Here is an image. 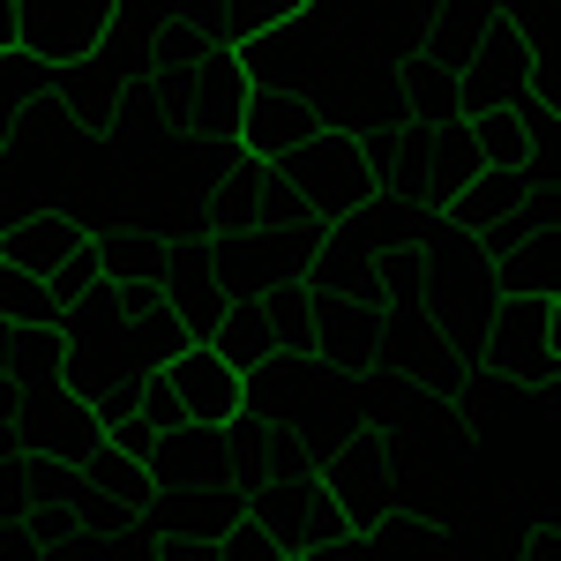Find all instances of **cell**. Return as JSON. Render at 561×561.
I'll use <instances>...</instances> for the list:
<instances>
[{
  "instance_id": "6da1fadb",
  "label": "cell",
  "mask_w": 561,
  "mask_h": 561,
  "mask_svg": "<svg viewBox=\"0 0 561 561\" xmlns=\"http://www.w3.org/2000/svg\"><path fill=\"white\" fill-rule=\"evenodd\" d=\"M479 375L554 404L561 397V307L554 300H494L486 322H479Z\"/></svg>"
},
{
  "instance_id": "7a4b0ae2",
  "label": "cell",
  "mask_w": 561,
  "mask_h": 561,
  "mask_svg": "<svg viewBox=\"0 0 561 561\" xmlns=\"http://www.w3.org/2000/svg\"><path fill=\"white\" fill-rule=\"evenodd\" d=\"M314 479L330 486V502H337L352 539H367V531H382L404 510V442L382 427H359L314 465Z\"/></svg>"
},
{
  "instance_id": "3957f363",
  "label": "cell",
  "mask_w": 561,
  "mask_h": 561,
  "mask_svg": "<svg viewBox=\"0 0 561 561\" xmlns=\"http://www.w3.org/2000/svg\"><path fill=\"white\" fill-rule=\"evenodd\" d=\"M300 98L314 105L322 135H389V128H404V83H397L389 68H367V60L337 53V45H330L322 76H314Z\"/></svg>"
},
{
  "instance_id": "277c9868",
  "label": "cell",
  "mask_w": 561,
  "mask_h": 561,
  "mask_svg": "<svg viewBox=\"0 0 561 561\" xmlns=\"http://www.w3.org/2000/svg\"><path fill=\"white\" fill-rule=\"evenodd\" d=\"M337 23H345V0H300L270 38L232 53L240 76H248V90H307L322 76L330 45H337Z\"/></svg>"
},
{
  "instance_id": "5b68a950",
  "label": "cell",
  "mask_w": 561,
  "mask_h": 561,
  "mask_svg": "<svg viewBox=\"0 0 561 561\" xmlns=\"http://www.w3.org/2000/svg\"><path fill=\"white\" fill-rule=\"evenodd\" d=\"M270 173L293 187V203H300L322 232L375 203V180H367V165H359V142H352V135H314L307 150H293V158L270 165Z\"/></svg>"
},
{
  "instance_id": "8992f818",
  "label": "cell",
  "mask_w": 561,
  "mask_h": 561,
  "mask_svg": "<svg viewBox=\"0 0 561 561\" xmlns=\"http://www.w3.org/2000/svg\"><path fill=\"white\" fill-rule=\"evenodd\" d=\"M248 517L277 539V554H285V561H314V554H330V547H345V539H352L345 517H337V502H330V486H322L314 472L255 486V494H248Z\"/></svg>"
},
{
  "instance_id": "52a82bcc",
  "label": "cell",
  "mask_w": 561,
  "mask_h": 561,
  "mask_svg": "<svg viewBox=\"0 0 561 561\" xmlns=\"http://www.w3.org/2000/svg\"><path fill=\"white\" fill-rule=\"evenodd\" d=\"M113 23V0H15V53L53 76L83 68Z\"/></svg>"
},
{
  "instance_id": "ba28073f",
  "label": "cell",
  "mask_w": 561,
  "mask_h": 561,
  "mask_svg": "<svg viewBox=\"0 0 561 561\" xmlns=\"http://www.w3.org/2000/svg\"><path fill=\"white\" fill-rule=\"evenodd\" d=\"M210 270L225 285V300H262L270 285L300 277L307 255L270 225H210Z\"/></svg>"
},
{
  "instance_id": "9c48e42d",
  "label": "cell",
  "mask_w": 561,
  "mask_h": 561,
  "mask_svg": "<svg viewBox=\"0 0 561 561\" xmlns=\"http://www.w3.org/2000/svg\"><path fill=\"white\" fill-rule=\"evenodd\" d=\"M15 449L38 457V465H68V472H83L90 449H105V427H98V412H90L83 397H68V389H38V397H23V412H15Z\"/></svg>"
},
{
  "instance_id": "30bf717a",
  "label": "cell",
  "mask_w": 561,
  "mask_h": 561,
  "mask_svg": "<svg viewBox=\"0 0 561 561\" xmlns=\"http://www.w3.org/2000/svg\"><path fill=\"white\" fill-rule=\"evenodd\" d=\"M531 98H539V83H531V60H524L517 31L502 23V8H494V31H486V45L472 53V68L457 76V121L517 113V105H531Z\"/></svg>"
},
{
  "instance_id": "8fae6325",
  "label": "cell",
  "mask_w": 561,
  "mask_h": 561,
  "mask_svg": "<svg viewBox=\"0 0 561 561\" xmlns=\"http://www.w3.org/2000/svg\"><path fill=\"white\" fill-rule=\"evenodd\" d=\"M248 76H240V60L210 45L203 60H195V76L180 90V135H195V142H210V150H232V135H240V113H248Z\"/></svg>"
},
{
  "instance_id": "7c38bea8",
  "label": "cell",
  "mask_w": 561,
  "mask_h": 561,
  "mask_svg": "<svg viewBox=\"0 0 561 561\" xmlns=\"http://www.w3.org/2000/svg\"><path fill=\"white\" fill-rule=\"evenodd\" d=\"M142 517L158 524L173 547H217L232 524L248 517V494L232 479H195V486H158Z\"/></svg>"
},
{
  "instance_id": "4fadbf2b",
  "label": "cell",
  "mask_w": 561,
  "mask_h": 561,
  "mask_svg": "<svg viewBox=\"0 0 561 561\" xmlns=\"http://www.w3.org/2000/svg\"><path fill=\"white\" fill-rule=\"evenodd\" d=\"M158 300H165V314L180 322L187 345H210L217 330H225L232 300H225V285H217V270H210V240H173V262H165Z\"/></svg>"
},
{
  "instance_id": "5bb4252c",
  "label": "cell",
  "mask_w": 561,
  "mask_h": 561,
  "mask_svg": "<svg viewBox=\"0 0 561 561\" xmlns=\"http://www.w3.org/2000/svg\"><path fill=\"white\" fill-rule=\"evenodd\" d=\"M158 382H165V397L180 404L187 427H232V420L248 412V382H240L217 352H203V345H187L180 359H165Z\"/></svg>"
},
{
  "instance_id": "9a60e30c",
  "label": "cell",
  "mask_w": 561,
  "mask_h": 561,
  "mask_svg": "<svg viewBox=\"0 0 561 561\" xmlns=\"http://www.w3.org/2000/svg\"><path fill=\"white\" fill-rule=\"evenodd\" d=\"M314 367L330 382H375V352H382V307L375 300H330L314 314Z\"/></svg>"
},
{
  "instance_id": "2e32d148",
  "label": "cell",
  "mask_w": 561,
  "mask_h": 561,
  "mask_svg": "<svg viewBox=\"0 0 561 561\" xmlns=\"http://www.w3.org/2000/svg\"><path fill=\"white\" fill-rule=\"evenodd\" d=\"M314 135H322V121H314V105H307L300 90H255V98H248V113H240L232 150H240V158H255V165H285V158L307 150Z\"/></svg>"
},
{
  "instance_id": "e0dca14e",
  "label": "cell",
  "mask_w": 561,
  "mask_h": 561,
  "mask_svg": "<svg viewBox=\"0 0 561 561\" xmlns=\"http://www.w3.org/2000/svg\"><path fill=\"white\" fill-rule=\"evenodd\" d=\"M420 38H427V15H420V8H352V0H345L337 53H352V60L404 76V68L420 60Z\"/></svg>"
},
{
  "instance_id": "ac0fdd59",
  "label": "cell",
  "mask_w": 561,
  "mask_h": 561,
  "mask_svg": "<svg viewBox=\"0 0 561 561\" xmlns=\"http://www.w3.org/2000/svg\"><path fill=\"white\" fill-rule=\"evenodd\" d=\"M150 486H195V479H232L240 486V449H232V427H173L158 434L150 449Z\"/></svg>"
},
{
  "instance_id": "d6986e66",
  "label": "cell",
  "mask_w": 561,
  "mask_h": 561,
  "mask_svg": "<svg viewBox=\"0 0 561 561\" xmlns=\"http://www.w3.org/2000/svg\"><path fill=\"white\" fill-rule=\"evenodd\" d=\"M90 255H98V277L113 293H158L165 262H173V240L158 225H105V232H90Z\"/></svg>"
},
{
  "instance_id": "ffe728a7",
  "label": "cell",
  "mask_w": 561,
  "mask_h": 561,
  "mask_svg": "<svg viewBox=\"0 0 561 561\" xmlns=\"http://www.w3.org/2000/svg\"><path fill=\"white\" fill-rule=\"evenodd\" d=\"M90 248V225L76 210H38L31 225H15L8 240H0V270H15V277H53L60 262H76Z\"/></svg>"
},
{
  "instance_id": "44dd1931",
  "label": "cell",
  "mask_w": 561,
  "mask_h": 561,
  "mask_svg": "<svg viewBox=\"0 0 561 561\" xmlns=\"http://www.w3.org/2000/svg\"><path fill=\"white\" fill-rule=\"evenodd\" d=\"M427 15V38H420V60L442 68V76H465L472 68V53L486 45L494 31V8H479V0H457V8H420Z\"/></svg>"
},
{
  "instance_id": "7402d4cb",
  "label": "cell",
  "mask_w": 561,
  "mask_h": 561,
  "mask_svg": "<svg viewBox=\"0 0 561 561\" xmlns=\"http://www.w3.org/2000/svg\"><path fill=\"white\" fill-rule=\"evenodd\" d=\"M554 262H561V240L531 232L524 248L486 262V285H494V300H554Z\"/></svg>"
},
{
  "instance_id": "603a6c76",
  "label": "cell",
  "mask_w": 561,
  "mask_h": 561,
  "mask_svg": "<svg viewBox=\"0 0 561 561\" xmlns=\"http://www.w3.org/2000/svg\"><path fill=\"white\" fill-rule=\"evenodd\" d=\"M76 479H83V494H98V502H105V510H121V517H142V510H150V494H158L150 472H142L135 457H121V449H90Z\"/></svg>"
},
{
  "instance_id": "cb8c5ba5",
  "label": "cell",
  "mask_w": 561,
  "mask_h": 561,
  "mask_svg": "<svg viewBox=\"0 0 561 561\" xmlns=\"http://www.w3.org/2000/svg\"><path fill=\"white\" fill-rule=\"evenodd\" d=\"M203 352H217V359H225V367H232V375H240V382H248V375H255V367H270V359H277V330H270V322H262L255 307L248 300H232V314H225V330H217L210 345Z\"/></svg>"
},
{
  "instance_id": "d4e9b609",
  "label": "cell",
  "mask_w": 561,
  "mask_h": 561,
  "mask_svg": "<svg viewBox=\"0 0 561 561\" xmlns=\"http://www.w3.org/2000/svg\"><path fill=\"white\" fill-rule=\"evenodd\" d=\"M248 307H255L262 322L277 330V345H285V352H307V345H314V314H322V300L307 293L300 277L270 285V293H262V300H248Z\"/></svg>"
},
{
  "instance_id": "484cf974",
  "label": "cell",
  "mask_w": 561,
  "mask_h": 561,
  "mask_svg": "<svg viewBox=\"0 0 561 561\" xmlns=\"http://www.w3.org/2000/svg\"><path fill=\"white\" fill-rule=\"evenodd\" d=\"M375 547H382V561H449L457 547H449V531L434 524V510H397V517L382 524V531H367Z\"/></svg>"
},
{
  "instance_id": "4316f807",
  "label": "cell",
  "mask_w": 561,
  "mask_h": 561,
  "mask_svg": "<svg viewBox=\"0 0 561 561\" xmlns=\"http://www.w3.org/2000/svg\"><path fill=\"white\" fill-rule=\"evenodd\" d=\"M0 382H15L23 397L60 389V330H15V352H8V375Z\"/></svg>"
},
{
  "instance_id": "83f0119b",
  "label": "cell",
  "mask_w": 561,
  "mask_h": 561,
  "mask_svg": "<svg viewBox=\"0 0 561 561\" xmlns=\"http://www.w3.org/2000/svg\"><path fill=\"white\" fill-rule=\"evenodd\" d=\"M38 98H53V68L23 60V53H0V142H8V128H15Z\"/></svg>"
},
{
  "instance_id": "f1b7e54d",
  "label": "cell",
  "mask_w": 561,
  "mask_h": 561,
  "mask_svg": "<svg viewBox=\"0 0 561 561\" xmlns=\"http://www.w3.org/2000/svg\"><path fill=\"white\" fill-rule=\"evenodd\" d=\"M0 322H8V330H60V307L45 300L38 277H15V270H0Z\"/></svg>"
},
{
  "instance_id": "f546056e",
  "label": "cell",
  "mask_w": 561,
  "mask_h": 561,
  "mask_svg": "<svg viewBox=\"0 0 561 561\" xmlns=\"http://www.w3.org/2000/svg\"><path fill=\"white\" fill-rule=\"evenodd\" d=\"M98 561H165V531H158L150 517H121L113 539L98 547Z\"/></svg>"
},
{
  "instance_id": "4dcf8cb0",
  "label": "cell",
  "mask_w": 561,
  "mask_h": 561,
  "mask_svg": "<svg viewBox=\"0 0 561 561\" xmlns=\"http://www.w3.org/2000/svg\"><path fill=\"white\" fill-rule=\"evenodd\" d=\"M210 561H285V554H277V539H270L255 517H240V524H232V531L210 547Z\"/></svg>"
},
{
  "instance_id": "1f68e13d",
  "label": "cell",
  "mask_w": 561,
  "mask_h": 561,
  "mask_svg": "<svg viewBox=\"0 0 561 561\" xmlns=\"http://www.w3.org/2000/svg\"><path fill=\"white\" fill-rule=\"evenodd\" d=\"M135 420H142L150 434H173V427H187V420H180V404L165 397V382H158V375H150V382H142V397H135Z\"/></svg>"
},
{
  "instance_id": "d6a6232c",
  "label": "cell",
  "mask_w": 561,
  "mask_h": 561,
  "mask_svg": "<svg viewBox=\"0 0 561 561\" xmlns=\"http://www.w3.org/2000/svg\"><path fill=\"white\" fill-rule=\"evenodd\" d=\"M517 561H561V524H554V510H539V517L524 524V554Z\"/></svg>"
},
{
  "instance_id": "836d02e7",
  "label": "cell",
  "mask_w": 561,
  "mask_h": 561,
  "mask_svg": "<svg viewBox=\"0 0 561 561\" xmlns=\"http://www.w3.org/2000/svg\"><path fill=\"white\" fill-rule=\"evenodd\" d=\"M0 561H45V539L23 517H8L0 524Z\"/></svg>"
},
{
  "instance_id": "e575fe53",
  "label": "cell",
  "mask_w": 561,
  "mask_h": 561,
  "mask_svg": "<svg viewBox=\"0 0 561 561\" xmlns=\"http://www.w3.org/2000/svg\"><path fill=\"white\" fill-rule=\"evenodd\" d=\"M314 561H382V547L375 539H345V547H330V554H314Z\"/></svg>"
},
{
  "instance_id": "d590c367",
  "label": "cell",
  "mask_w": 561,
  "mask_h": 561,
  "mask_svg": "<svg viewBox=\"0 0 561 561\" xmlns=\"http://www.w3.org/2000/svg\"><path fill=\"white\" fill-rule=\"evenodd\" d=\"M0 53H15V0H0Z\"/></svg>"
}]
</instances>
